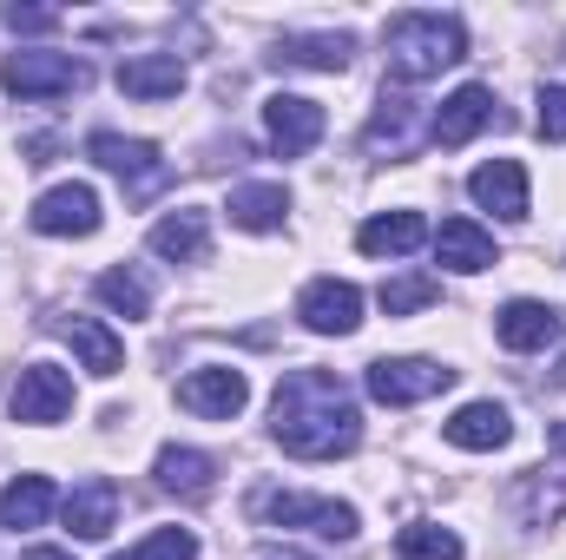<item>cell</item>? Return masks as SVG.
I'll return each mask as SVG.
<instances>
[{
	"label": "cell",
	"instance_id": "cell-1",
	"mask_svg": "<svg viewBox=\"0 0 566 560\" xmlns=\"http://www.w3.org/2000/svg\"><path fill=\"white\" fill-rule=\"evenodd\" d=\"M271 435L296 462H336L363 442V409L329 370H290L271 403Z\"/></svg>",
	"mask_w": 566,
	"mask_h": 560
},
{
	"label": "cell",
	"instance_id": "cell-2",
	"mask_svg": "<svg viewBox=\"0 0 566 560\" xmlns=\"http://www.w3.org/2000/svg\"><path fill=\"white\" fill-rule=\"evenodd\" d=\"M382 46H389V80L416 86V80H434L441 66L468 60V27L454 13H396Z\"/></svg>",
	"mask_w": 566,
	"mask_h": 560
},
{
	"label": "cell",
	"instance_id": "cell-3",
	"mask_svg": "<svg viewBox=\"0 0 566 560\" xmlns=\"http://www.w3.org/2000/svg\"><path fill=\"white\" fill-rule=\"evenodd\" d=\"M448 383H454V370H448V363H428V356H376V363L363 370V390H369L376 403H389V409L428 403V396H441Z\"/></svg>",
	"mask_w": 566,
	"mask_h": 560
},
{
	"label": "cell",
	"instance_id": "cell-4",
	"mask_svg": "<svg viewBox=\"0 0 566 560\" xmlns=\"http://www.w3.org/2000/svg\"><path fill=\"white\" fill-rule=\"evenodd\" d=\"M86 80H93L86 60L73 53H7L0 60V86L13 100H60V93H80Z\"/></svg>",
	"mask_w": 566,
	"mask_h": 560
},
{
	"label": "cell",
	"instance_id": "cell-5",
	"mask_svg": "<svg viewBox=\"0 0 566 560\" xmlns=\"http://www.w3.org/2000/svg\"><path fill=\"white\" fill-rule=\"evenodd\" d=\"M258 515L277 521V528H316V535H329V541H356V528H363L349 501H323V495H296V488L258 495Z\"/></svg>",
	"mask_w": 566,
	"mask_h": 560
},
{
	"label": "cell",
	"instance_id": "cell-6",
	"mask_svg": "<svg viewBox=\"0 0 566 560\" xmlns=\"http://www.w3.org/2000/svg\"><path fill=\"white\" fill-rule=\"evenodd\" d=\"M7 409H13V422H27V428H46V422H60L73 409V376L60 363H27L20 383H13V396H7Z\"/></svg>",
	"mask_w": 566,
	"mask_h": 560
},
{
	"label": "cell",
	"instance_id": "cell-7",
	"mask_svg": "<svg viewBox=\"0 0 566 560\" xmlns=\"http://www.w3.org/2000/svg\"><path fill=\"white\" fill-rule=\"evenodd\" d=\"M296 317H303V330H316V336H356V330H363V290L343 283V278H316V283H303Z\"/></svg>",
	"mask_w": 566,
	"mask_h": 560
},
{
	"label": "cell",
	"instance_id": "cell-8",
	"mask_svg": "<svg viewBox=\"0 0 566 560\" xmlns=\"http://www.w3.org/2000/svg\"><path fill=\"white\" fill-rule=\"evenodd\" d=\"M86 152L133 191V198H151L158 185H165V158H158V145H145V139H126V133H93L86 139Z\"/></svg>",
	"mask_w": 566,
	"mask_h": 560
},
{
	"label": "cell",
	"instance_id": "cell-9",
	"mask_svg": "<svg viewBox=\"0 0 566 560\" xmlns=\"http://www.w3.org/2000/svg\"><path fill=\"white\" fill-rule=\"evenodd\" d=\"M323 106L316 100H303V93H271L264 100V133H271V152L277 158H303L310 145L323 139Z\"/></svg>",
	"mask_w": 566,
	"mask_h": 560
},
{
	"label": "cell",
	"instance_id": "cell-10",
	"mask_svg": "<svg viewBox=\"0 0 566 560\" xmlns=\"http://www.w3.org/2000/svg\"><path fill=\"white\" fill-rule=\"evenodd\" d=\"M33 231L46 238H93L99 231V191L93 185H53L33 198Z\"/></svg>",
	"mask_w": 566,
	"mask_h": 560
},
{
	"label": "cell",
	"instance_id": "cell-11",
	"mask_svg": "<svg viewBox=\"0 0 566 560\" xmlns=\"http://www.w3.org/2000/svg\"><path fill=\"white\" fill-rule=\"evenodd\" d=\"M501 113H494V93L488 86H461V93H448L441 100V113L428 120V139L441 145V152H454V145H468L474 133H488Z\"/></svg>",
	"mask_w": 566,
	"mask_h": 560
},
{
	"label": "cell",
	"instance_id": "cell-12",
	"mask_svg": "<svg viewBox=\"0 0 566 560\" xmlns=\"http://www.w3.org/2000/svg\"><path fill=\"white\" fill-rule=\"evenodd\" d=\"M178 403H185L191 416L231 422L251 403V383H244V370H191V376L178 383Z\"/></svg>",
	"mask_w": 566,
	"mask_h": 560
},
{
	"label": "cell",
	"instance_id": "cell-13",
	"mask_svg": "<svg viewBox=\"0 0 566 560\" xmlns=\"http://www.w3.org/2000/svg\"><path fill=\"white\" fill-rule=\"evenodd\" d=\"M494 336H501V350H547L554 336H560V310L554 303H534V297H514V303H501V317H494Z\"/></svg>",
	"mask_w": 566,
	"mask_h": 560
},
{
	"label": "cell",
	"instance_id": "cell-14",
	"mask_svg": "<svg viewBox=\"0 0 566 560\" xmlns=\"http://www.w3.org/2000/svg\"><path fill=\"white\" fill-rule=\"evenodd\" d=\"M468 191H474V205L494 211V218H527V172H521V158H488V165L468 178Z\"/></svg>",
	"mask_w": 566,
	"mask_h": 560
},
{
	"label": "cell",
	"instance_id": "cell-15",
	"mask_svg": "<svg viewBox=\"0 0 566 560\" xmlns=\"http://www.w3.org/2000/svg\"><path fill=\"white\" fill-rule=\"evenodd\" d=\"M66 528H73V541H106V535L119 528V488H113L106 475L80 481V488L66 495Z\"/></svg>",
	"mask_w": 566,
	"mask_h": 560
},
{
	"label": "cell",
	"instance_id": "cell-16",
	"mask_svg": "<svg viewBox=\"0 0 566 560\" xmlns=\"http://www.w3.org/2000/svg\"><path fill=\"white\" fill-rule=\"evenodd\" d=\"M151 251L165 258V265H205V251H211V218L205 211H165L158 225H151Z\"/></svg>",
	"mask_w": 566,
	"mask_h": 560
},
{
	"label": "cell",
	"instance_id": "cell-17",
	"mask_svg": "<svg viewBox=\"0 0 566 560\" xmlns=\"http://www.w3.org/2000/svg\"><path fill=\"white\" fill-rule=\"evenodd\" d=\"M441 435H448L454 448H474V455H488V448H507L514 416H507L501 403H461L454 416L441 422Z\"/></svg>",
	"mask_w": 566,
	"mask_h": 560
},
{
	"label": "cell",
	"instance_id": "cell-18",
	"mask_svg": "<svg viewBox=\"0 0 566 560\" xmlns=\"http://www.w3.org/2000/svg\"><path fill=\"white\" fill-rule=\"evenodd\" d=\"M53 330L73 343V356H80L93 376H119V363H126V343H119V336H113L99 317H60Z\"/></svg>",
	"mask_w": 566,
	"mask_h": 560
},
{
	"label": "cell",
	"instance_id": "cell-19",
	"mask_svg": "<svg viewBox=\"0 0 566 560\" xmlns=\"http://www.w3.org/2000/svg\"><path fill=\"white\" fill-rule=\"evenodd\" d=\"M211 481H218V462H211L205 448H178V442H165V448H158V488H165V495L205 501V495H211Z\"/></svg>",
	"mask_w": 566,
	"mask_h": 560
},
{
	"label": "cell",
	"instance_id": "cell-20",
	"mask_svg": "<svg viewBox=\"0 0 566 560\" xmlns=\"http://www.w3.org/2000/svg\"><path fill=\"white\" fill-rule=\"evenodd\" d=\"M416 126H422V100L382 93V100H376V120H369V152H389V158L416 152Z\"/></svg>",
	"mask_w": 566,
	"mask_h": 560
},
{
	"label": "cell",
	"instance_id": "cell-21",
	"mask_svg": "<svg viewBox=\"0 0 566 560\" xmlns=\"http://www.w3.org/2000/svg\"><path fill=\"white\" fill-rule=\"evenodd\" d=\"M349 53H356L349 33H283L271 60H277V66H310V73H343Z\"/></svg>",
	"mask_w": 566,
	"mask_h": 560
},
{
	"label": "cell",
	"instance_id": "cell-22",
	"mask_svg": "<svg viewBox=\"0 0 566 560\" xmlns=\"http://www.w3.org/2000/svg\"><path fill=\"white\" fill-rule=\"evenodd\" d=\"M434 258H441L448 271L474 278V271H488V265H494V238H488L474 218H448V225L434 231Z\"/></svg>",
	"mask_w": 566,
	"mask_h": 560
},
{
	"label": "cell",
	"instance_id": "cell-23",
	"mask_svg": "<svg viewBox=\"0 0 566 560\" xmlns=\"http://www.w3.org/2000/svg\"><path fill=\"white\" fill-rule=\"evenodd\" d=\"M224 211H231L238 231H277L283 218H290V191H283L277 178H258V185H238Z\"/></svg>",
	"mask_w": 566,
	"mask_h": 560
},
{
	"label": "cell",
	"instance_id": "cell-24",
	"mask_svg": "<svg viewBox=\"0 0 566 560\" xmlns=\"http://www.w3.org/2000/svg\"><path fill=\"white\" fill-rule=\"evenodd\" d=\"M178 86H185L178 53H139V60H119V93H126V100H171Z\"/></svg>",
	"mask_w": 566,
	"mask_h": 560
},
{
	"label": "cell",
	"instance_id": "cell-25",
	"mask_svg": "<svg viewBox=\"0 0 566 560\" xmlns=\"http://www.w3.org/2000/svg\"><path fill=\"white\" fill-rule=\"evenodd\" d=\"M422 238H428L422 211H376V218L356 231V245H363L369 258H409Z\"/></svg>",
	"mask_w": 566,
	"mask_h": 560
},
{
	"label": "cell",
	"instance_id": "cell-26",
	"mask_svg": "<svg viewBox=\"0 0 566 560\" xmlns=\"http://www.w3.org/2000/svg\"><path fill=\"white\" fill-rule=\"evenodd\" d=\"M53 515V481L46 475H13L7 488H0V528H40Z\"/></svg>",
	"mask_w": 566,
	"mask_h": 560
},
{
	"label": "cell",
	"instance_id": "cell-27",
	"mask_svg": "<svg viewBox=\"0 0 566 560\" xmlns=\"http://www.w3.org/2000/svg\"><path fill=\"white\" fill-rule=\"evenodd\" d=\"M514 508H521L534 528L560 521V515H566V468H534V475H521V488H514Z\"/></svg>",
	"mask_w": 566,
	"mask_h": 560
},
{
	"label": "cell",
	"instance_id": "cell-28",
	"mask_svg": "<svg viewBox=\"0 0 566 560\" xmlns=\"http://www.w3.org/2000/svg\"><path fill=\"white\" fill-rule=\"evenodd\" d=\"M396 560H461V535L441 521H409L396 535Z\"/></svg>",
	"mask_w": 566,
	"mask_h": 560
},
{
	"label": "cell",
	"instance_id": "cell-29",
	"mask_svg": "<svg viewBox=\"0 0 566 560\" xmlns=\"http://www.w3.org/2000/svg\"><path fill=\"white\" fill-rule=\"evenodd\" d=\"M99 303H113L119 317H145L151 310V290H145V278L133 271V265H119V271H99Z\"/></svg>",
	"mask_w": 566,
	"mask_h": 560
},
{
	"label": "cell",
	"instance_id": "cell-30",
	"mask_svg": "<svg viewBox=\"0 0 566 560\" xmlns=\"http://www.w3.org/2000/svg\"><path fill=\"white\" fill-rule=\"evenodd\" d=\"M441 297V283L434 278H389L376 290V303H382V317H409V310H428Z\"/></svg>",
	"mask_w": 566,
	"mask_h": 560
},
{
	"label": "cell",
	"instance_id": "cell-31",
	"mask_svg": "<svg viewBox=\"0 0 566 560\" xmlns=\"http://www.w3.org/2000/svg\"><path fill=\"white\" fill-rule=\"evenodd\" d=\"M113 560H198V541H191V528H158L133 554H113Z\"/></svg>",
	"mask_w": 566,
	"mask_h": 560
},
{
	"label": "cell",
	"instance_id": "cell-32",
	"mask_svg": "<svg viewBox=\"0 0 566 560\" xmlns=\"http://www.w3.org/2000/svg\"><path fill=\"white\" fill-rule=\"evenodd\" d=\"M534 106H541V113H534V133L547 145H566V86H541Z\"/></svg>",
	"mask_w": 566,
	"mask_h": 560
},
{
	"label": "cell",
	"instance_id": "cell-33",
	"mask_svg": "<svg viewBox=\"0 0 566 560\" xmlns=\"http://www.w3.org/2000/svg\"><path fill=\"white\" fill-rule=\"evenodd\" d=\"M0 20H7L13 33H53V27H60V13H53V7H20V0H13Z\"/></svg>",
	"mask_w": 566,
	"mask_h": 560
},
{
	"label": "cell",
	"instance_id": "cell-34",
	"mask_svg": "<svg viewBox=\"0 0 566 560\" xmlns=\"http://www.w3.org/2000/svg\"><path fill=\"white\" fill-rule=\"evenodd\" d=\"M20 560H73V554H60V548H27Z\"/></svg>",
	"mask_w": 566,
	"mask_h": 560
},
{
	"label": "cell",
	"instance_id": "cell-35",
	"mask_svg": "<svg viewBox=\"0 0 566 560\" xmlns=\"http://www.w3.org/2000/svg\"><path fill=\"white\" fill-rule=\"evenodd\" d=\"M264 560H310V554H296V548H264Z\"/></svg>",
	"mask_w": 566,
	"mask_h": 560
},
{
	"label": "cell",
	"instance_id": "cell-36",
	"mask_svg": "<svg viewBox=\"0 0 566 560\" xmlns=\"http://www.w3.org/2000/svg\"><path fill=\"white\" fill-rule=\"evenodd\" d=\"M554 376H560V383H566V356H560V370H554Z\"/></svg>",
	"mask_w": 566,
	"mask_h": 560
}]
</instances>
